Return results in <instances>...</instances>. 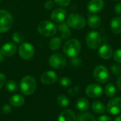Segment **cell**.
Instances as JSON below:
<instances>
[{
  "label": "cell",
  "mask_w": 121,
  "mask_h": 121,
  "mask_svg": "<svg viewBox=\"0 0 121 121\" xmlns=\"http://www.w3.org/2000/svg\"><path fill=\"white\" fill-rule=\"evenodd\" d=\"M81 43L80 42L75 38L68 40L63 45V52L70 58H74L78 56L81 51Z\"/></svg>",
  "instance_id": "1"
},
{
  "label": "cell",
  "mask_w": 121,
  "mask_h": 121,
  "mask_svg": "<svg viewBox=\"0 0 121 121\" xmlns=\"http://www.w3.org/2000/svg\"><path fill=\"white\" fill-rule=\"evenodd\" d=\"M36 81L32 76H26L21 80L20 90L24 95L33 94L36 89Z\"/></svg>",
  "instance_id": "2"
},
{
  "label": "cell",
  "mask_w": 121,
  "mask_h": 121,
  "mask_svg": "<svg viewBox=\"0 0 121 121\" xmlns=\"http://www.w3.org/2000/svg\"><path fill=\"white\" fill-rule=\"evenodd\" d=\"M67 23L69 28L75 30H81L86 26L85 18L78 13H70L67 18Z\"/></svg>",
  "instance_id": "3"
},
{
  "label": "cell",
  "mask_w": 121,
  "mask_h": 121,
  "mask_svg": "<svg viewBox=\"0 0 121 121\" xmlns=\"http://www.w3.org/2000/svg\"><path fill=\"white\" fill-rule=\"evenodd\" d=\"M38 31L45 37H51L57 33V27L49 21H43L38 26Z\"/></svg>",
  "instance_id": "4"
},
{
  "label": "cell",
  "mask_w": 121,
  "mask_h": 121,
  "mask_svg": "<svg viewBox=\"0 0 121 121\" xmlns=\"http://www.w3.org/2000/svg\"><path fill=\"white\" fill-rule=\"evenodd\" d=\"M13 17L6 10H0V33H5L10 30L13 25Z\"/></svg>",
  "instance_id": "5"
},
{
  "label": "cell",
  "mask_w": 121,
  "mask_h": 121,
  "mask_svg": "<svg viewBox=\"0 0 121 121\" xmlns=\"http://www.w3.org/2000/svg\"><path fill=\"white\" fill-rule=\"evenodd\" d=\"M86 43L91 50L99 48L101 44V35L100 33L96 30L89 32L86 37Z\"/></svg>",
  "instance_id": "6"
},
{
  "label": "cell",
  "mask_w": 121,
  "mask_h": 121,
  "mask_svg": "<svg viewBox=\"0 0 121 121\" xmlns=\"http://www.w3.org/2000/svg\"><path fill=\"white\" fill-rule=\"evenodd\" d=\"M95 80L101 84H105L110 79V74L108 69L102 65L96 66L93 72Z\"/></svg>",
  "instance_id": "7"
},
{
  "label": "cell",
  "mask_w": 121,
  "mask_h": 121,
  "mask_svg": "<svg viewBox=\"0 0 121 121\" xmlns=\"http://www.w3.org/2000/svg\"><path fill=\"white\" fill-rule=\"evenodd\" d=\"M48 62L51 67L60 69L66 65L67 60L64 55L61 53H55L50 57Z\"/></svg>",
  "instance_id": "8"
},
{
  "label": "cell",
  "mask_w": 121,
  "mask_h": 121,
  "mask_svg": "<svg viewBox=\"0 0 121 121\" xmlns=\"http://www.w3.org/2000/svg\"><path fill=\"white\" fill-rule=\"evenodd\" d=\"M35 49L32 44L29 43H23L18 48V54L24 60H29L33 55Z\"/></svg>",
  "instance_id": "9"
},
{
  "label": "cell",
  "mask_w": 121,
  "mask_h": 121,
  "mask_svg": "<svg viewBox=\"0 0 121 121\" xmlns=\"http://www.w3.org/2000/svg\"><path fill=\"white\" fill-rule=\"evenodd\" d=\"M106 111L111 115H118L121 112V98L119 96L112 98L106 106Z\"/></svg>",
  "instance_id": "10"
},
{
  "label": "cell",
  "mask_w": 121,
  "mask_h": 121,
  "mask_svg": "<svg viewBox=\"0 0 121 121\" xmlns=\"http://www.w3.org/2000/svg\"><path fill=\"white\" fill-rule=\"evenodd\" d=\"M85 93L90 98H99L103 94V89L99 84H91L86 87Z\"/></svg>",
  "instance_id": "11"
},
{
  "label": "cell",
  "mask_w": 121,
  "mask_h": 121,
  "mask_svg": "<svg viewBox=\"0 0 121 121\" xmlns=\"http://www.w3.org/2000/svg\"><path fill=\"white\" fill-rule=\"evenodd\" d=\"M58 77L55 72L54 71H48L42 74L40 76V81L43 84L49 85L55 83L57 81Z\"/></svg>",
  "instance_id": "12"
},
{
  "label": "cell",
  "mask_w": 121,
  "mask_h": 121,
  "mask_svg": "<svg viewBox=\"0 0 121 121\" xmlns=\"http://www.w3.org/2000/svg\"><path fill=\"white\" fill-rule=\"evenodd\" d=\"M66 16H67L66 10L62 8H58V9H55L50 14V18L52 21L57 23L63 22Z\"/></svg>",
  "instance_id": "13"
},
{
  "label": "cell",
  "mask_w": 121,
  "mask_h": 121,
  "mask_svg": "<svg viewBox=\"0 0 121 121\" xmlns=\"http://www.w3.org/2000/svg\"><path fill=\"white\" fill-rule=\"evenodd\" d=\"M104 0H91L87 5V9L91 13H96L100 12L104 9Z\"/></svg>",
  "instance_id": "14"
},
{
  "label": "cell",
  "mask_w": 121,
  "mask_h": 121,
  "mask_svg": "<svg viewBox=\"0 0 121 121\" xmlns=\"http://www.w3.org/2000/svg\"><path fill=\"white\" fill-rule=\"evenodd\" d=\"M98 54L101 58L104 60H108L112 57L113 54V51L112 48L109 45L103 44L102 45L99 47Z\"/></svg>",
  "instance_id": "15"
},
{
  "label": "cell",
  "mask_w": 121,
  "mask_h": 121,
  "mask_svg": "<svg viewBox=\"0 0 121 121\" xmlns=\"http://www.w3.org/2000/svg\"><path fill=\"white\" fill-rule=\"evenodd\" d=\"M17 48L15 44L12 43H4L1 48V52L4 56L10 57L13 55L16 52Z\"/></svg>",
  "instance_id": "16"
},
{
  "label": "cell",
  "mask_w": 121,
  "mask_h": 121,
  "mask_svg": "<svg viewBox=\"0 0 121 121\" xmlns=\"http://www.w3.org/2000/svg\"><path fill=\"white\" fill-rule=\"evenodd\" d=\"M77 116L74 112L71 109H66L61 112L57 121H76Z\"/></svg>",
  "instance_id": "17"
},
{
  "label": "cell",
  "mask_w": 121,
  "mask_h": 121,
  "mask_svg": "<svg viewBox=\"0 0 121 121\" xmlns=\"http://www.w3.org/2000/svg\"><path fill=\"white\" fill-rule=\"evenodd\" d=\"M57 28L59 30V31L60 32L61 34V37L63 39H68L70 36H71V30L69 29V26L67 25V22H62L60 23Z\"/></svg>",
  "instance_id": "18"
},
{
  "label": "cell",
  "mask_w": 121,
  "mask_h": 121,
  "mask_svg": "<svg viewBox=\"0 0 121 121\" xmlns=\"http://www.w3.org/2000/svg\"><path fill=\"white\" fill-rule=\"evenodd\" d=\"M87 23L90 28H91L93 29H96V28H99V26H101V19L98 15L92 14L88 17Z\"/></svg>",
  "instance_id": "19"
},
{
  "label": "cell",
  "mask_w": 121,
  "mask_h": 121,
  "mask_svg": "<svg viewBox=\"0 0 121 121\" xmlns=\"http://www.w3.org/2000/svg\"><path fill=\"white\" fill-rule=\"evenodd\" d=\"M111 29L115 34L121 33V17H114L111 21Z\"/></svg>",
  "instance_id": "20"
},
{
  "label": "cell",
  "mask_w": 121,
  "mask_h": 121,
  "mask_svg": "<svg viewBox=\"0 0 121 121\" xmlns=\"http://www.w3.org/2000/svg\"><path fill=\"white\" fill-rule=\"evenodd\" d=\"M24 102H25V99L21 94H14L11 96L9 99L10 105L15 107H20L23 106Z\"/></svg>",
  "instance_id": "21"
},
{
  "label": "cell",
  "mask_w": 121,
  "mask_h": 121,
  "mask_svg": "<svg viewBox=\"0 0 121 121\" xmlns=\"http://www.w3.org/2000/svg\"><path fill=\"white\" fill-rule=\"evenodd\" d=\"M89 107V102L86 98H79L76 102V108L81 112L86 111Z\"/></svg>",
  "instance_id": "22"
},
{
  "label": "cell",
  "mask_w": 121,
  "mask_h": 121,
  "mask_svg": "<svg viewBox=\"0 0 121 121\" xmlns=\"http://www.w3.org/2000/svg\"><path fill=\"white\" fill-rule=\"evenodd\" d=\"M91 109L97 114H102L106 111V108L105 107L104 104L99 101H95L92 103Z\"/></svg>",
  "instance_id": "23"
},
{
  "label": "cell",
  "mask_w": 121,
  "mask_h": 121,
  "mask_svg": "<svg viewBox=\"0 0 121 121\" xmlns=\"http://www.w3.org/2000/svg\"><path fill=\"white\" fill-rule=\"evenodd\" d=\"M62 45V38L60 37H54L49 41V48L50 50H58Z\"/></svg>",
  "instance_id": "24"
},
{
  "label": "cell",
  "mask_w": 121,
  "mask_h": 121,
  "mask_svg": "<svg viewBox=\"0 0 121 121\" xmlns=\"http://www.w3.org/2000/svg\"><path fill=\"white\" fill-rule=\"evenodd\" d=\"M104 91H105V94L108 97H113L116 94L117 90H116V87L113 84L109 83L106 84V86H105Z\"/></svg>",
  "instance_id": "25"
},
{
  "label": "cell",
  "mask_w": 121,
  "mask_h": 121,
  "mask_svg": "<svg viewBox=\"0 0 121 121\" xmlns=\"http://www.w3.org/2000/svg\"><path fill=\"white\" fill-rule=\"evenodd\" d=\"M77 121H96L95 118L90 113H82L77 117Z\"/></svg>",
  "instance_id": "26"
},
{
  "label": "cell",
  "mask_w": 121,
  "mask_h": 121,
  "mask_svg": "<svg viewBox=\"0 0 121 121\" xmlns=\"http://www.w3.org/2000/svg\"><path fill=\"white\" fill-rule=\"evenodd\" d=\"M6 89L9 92H15L18 89V84L14 80H9L6 83Z\"/></svg>",
  "instance_id": "27"
},
{
  "label": "cell",
  "mask_w": 121,
  "mask_h": 121,
  "mask_svg": "<svg viewBox=\"0 0 121 121\" xmlns=\"http://www.w3.org/2000/svg\"><path fill=\"white\" fill-rule=\"evenodd\" d=\"M57 104L62 107H67L69 104V99L65 95H60L57 98Z\"/></svg>",
  "instance_id": "28"
},
{
  "label": "cell",
  "mask_w": 121,
  "mask_h": 121,
  "mask_svg": "<svg viewBox=\"0 0 121 121\" xmlns=\"http://www.w3.org/2000/svg\"><path fill=\"white\" fill-rule=\"evenodd\" d=\"M13 40L16 43H21L23 41L24 36L22 33L21 32H15L12 35Z\"/></svg>",
  "instance_id": "29"
},
{
  "label": "cell",
  "mask_w": 121,
  "mask_h": 121,
  "mask_svg": "<svg viewBox=\"0 0 121 121\" xmlns=\"http://www.w3.org/2000/svg\"><path fill=\"white\" fill-rule=\"evenodd\" d=\"M60 84L63 86V87H69L72 84V81L69 78L66 77H62L59 80Z\"/></svg>",
  "instance_id": "30"
},
{
  "label": "cell",
  "mask_w": 121,
  "mask_h": 121,
  "mask_svg": "<svg viewBox=\"0 0 121 121\" xmlns=\"http://www.w3.org/2000/svg\"><path fill=\"white\" fill-rule=\"evenodd\" d=\"M111 72L116 76H119L120 74H121V67L117 63H114L112 65L111 67Z\"/></svg>",
  "instance_id": "31"
},
{
  "label": "cell",
  "mask_w": 121,
  "mask_h": 121,
  "mask_svg": "<svg viewBox=\"0 0 121 121\" xmlns=\"http://www.w3.org/2000/svg\"><path fill=\"white\" fill-rule=\"evenodd\" d=\"M113 57L116 62L121 63V48H118L113 52Z\"/></svg>",
  "instance_id": "32"
},
{
  "label": "cell",
  "mask_w": 121,
  "mask_h": 121,
  "mask_svg": "<svg viewBox=\"0 0 121 121\" xmlns=\"http://www.w3.org/2000/svg\"><path fill=\"white\" fill-rule=\"evenodd\" d=\"M53 1L58 6L65 7V6H67L70 4L71 0H53Z\"/></svg>",
  "instance_id": "33"
},
{
  "label": "cell",
  "mask_w": 121,
  "mask_h": 121,
  "mask_svg": "<svg viewBox=\"0 0 121 121\" xmlns=\"http://www.w3.org/2000/svg\"><path fill=\"white\" fill-rule=\"evenodd\" d=\"M11 111H12V108L10 104H5L1 108V111L4 114H9L11 112Z\"/></svg>",
  "instance_id": "34"
},
{
  "label": "cell",
  "mask_w": 121,
  "mask_h": 121,
  "mask_svg": "<svg viewBox=\"0 0 121 121\" xmlns=\"http://www.w3.org/2000/svg\"><path fill=\"white\" fill-rule=\"evenodd\" d=\"M69 94L72 96H74V95H77L79 92V87L78 86H74V87H72L71 88L69 91H68Z\"/></svg>",
  "instance_id": "35"
},
{
  "label": "cell",
  "mask_w": 121,
  "mask_h": 121,
  "mask_svg": "<svg viewBox=\"0 0 121 121\" xmlns=\"http://www.w3.org/2000/svg\"><path fill=\"white\" fill-rule=\"evenodd\" d=\"M71 64L72 65V66L74 67H79L81 64V60L78 57H74V58H72V60H71Z\"/></svg>",
  "instance_id": "36"
},
{
  "label": "cell",
  "mask_w": 121,
  "mask_h": 121,
  "mask_svg": "<svg viewBox=\"0 0 121 121\" xmlns=\"http://www.w3.org/2000/svg\"><path fill=\"white\" fill-rule=\"evenodd\" d=\"M54 3H55V2H54L53 1H52V0H48V1H47L45 3V4H44L45 8L47 9H48V10L52 9L53 6H54Z\"/></svg>",
  "instance_id": "37"
},
{
  "label": "cell",
  "mask_w": 121,
  "mask_h": 121,
  "mask_svg": "<svg viewBox=\"0 0 121 121\" xmlns=\"http://www.w3.org/2000/svg\"><path fill=\"white\" fill-rule=\"evenodd\" d=\"M6 84V76L0 72V89L4 86V84Z\"/></svg>",
  "instance_id": "38"
},
{
  "label": "cell",
  "mask_w": 121,
  "mask_h": 121,
  "mask_svg": "<svg viewBox=\"0 0 121 121\" xmlns=\"http://www.w3.org/2000/svg\"><path fill=\"white\" fill-rule=\"evenodd\" d=\"M97 121H113L112 118L107 116V115H102L101 116H99L97 119Z\"/></svg>",
  "instance_id": "39"
},
{
  "label": "cell",
  "mask_w": 121,
  "mask_h": 121,
  "mask_svg": "<svg viewBox=\"0 0 121 121\" xmlns=\"http://www.w3.org/2000/svg\"><path fill=\"white\" fill-rule=\"evenodd\" d=\"M115 12L118 14V15H121V2H118V4H116L115 5Z\"/></svg>",
  "instance_id": "40"
},
{
  "label": "cell",
  "mask_w": 121,
  "mask_h": 121,
  "mask_svg": "<svg viewBox=\"0 0 121 121\" xmlns=\"http://www.w3.org/2000/svg\"><path fill=\"white\" fill-rule=\"evenodd\" d=\"M116 84H117V87L118 88V89L121 90V74H120L116 80Z\"/></svg>",
  "instance_id": "41"
},
{
  "label": "cell",
  "mask_w": 121,
  "mask_h": 121,
  "mask_svg": "<svg viewBox=\"0 0 121 121\" xmlns=\"http://www.w3.org/2000/svg\"><path fill=\"white\" fill-rule=\"evenodd\" d=\"M3 60H4V55H2L1 52L0 51V63L3 61Z\"/></svg>",
  "instance_id": "42"
},
{
  "label": "cell",
  "mask_w": 121,
  "mask_h": 121,
  "mask_svg": "<svg viewBox=\"0 0 121 121\" xmlns=\"http://www.w3.org/2000/svg\"><path fill=\"white\" fill-rule=\"evenodd\" d=\"M114 121H121V116H118V117H116V118H115Z\"/></svg>",
  "instance_id": "43"
},
{
  "label": "cell",
  "mask_w": 121,
  "mask_h": 121,
  "mask_svg": "<svg viewBox=\"0 0 121 121\" xmlns=\"http://www.w3.org/2000/svg\"><path fill=\"white\" fill-rule=\"evenodd\" d=\"M113 1H118V0H113Z\"/></svg>",
  "instance_id": "44"
},
{
  "label": "cell",
  "mask_w": 121,
  "mask_h": 121,
  "mask_svg": "<svg viewBox=\"0 0 121 121\" xmlns=\"http://www.w3.org/2000/svg\"></svg>",
  "instance_id": "45"
}]
</instances>
